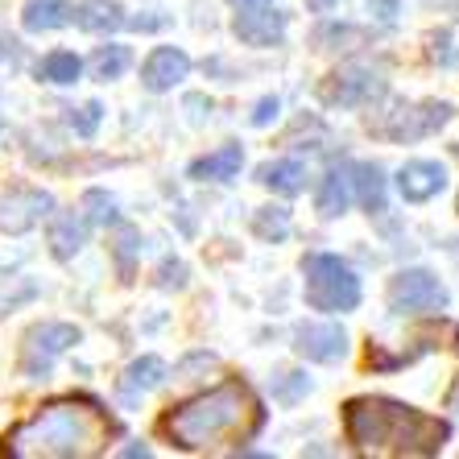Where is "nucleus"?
Wrapping results in <instances>:
<instances>
[{"instance_id":"f257e3e1","label":"nucleus","mask_w":459,"mask_h":459,"mask_svg":"<svg viewBox=\"0 0 459 459\" xmlns=\"http://www.w3.org/2000/svg\"><path fill=\"white\" fill-rule=\"evenodd\" d=\"M261 402L240 377H228L207 394L186 397L161 418V435L170 438V447L207 455V451H224L232 443H248L261 430Z\"/></svg>"},{"instance_id":"f03ea898","label":"nucleus","mask_w":459,"mask_h":459,"mask_svg":"<svg viewBox=\"0 0 459 459\" xmlns=\"http://www.w3.org/2000/svg\"><path fill=\"white\" fill-rule=\"evenodd\" d=\"M343 435L360 455L418 459L438 455L451 430L427 410H414L394 397H352L343 406Z\"/></svg>"},{"instance_id":"7ed1b4c3","label":"nucleus","mask_w":459,"mask_h":459,"mask_svg":"<svg viewBox=\"0 0 459 459\" xmlns=\"http://www.w3.org/2000/svg\"><path fill=\"white\" fill-rule=\"evenodd\" d=\"M112 438V422L100 406L79 402V397H63L50 402L38 414L4 435V455L17 459H91L108 451Z\"/></svg>"},{"instance_id":"20e7f679","label":"nucleus","mask_w":459,"mask_h":459,"mask_svg":"<svg viewBox=\"0 0 459 459\" xmlns=\"http://www.w3.org/2000/svg\"><path fill=\"white\" fill-rule=\"evenodd\" d=\"M302 273H307V302L315 310H356L360 307V278L348 261H340L335 253H310L302 261Z\"/></svg>"},{"instance_id":"39448f33","label":"nucleus","mask_w":459,"mask_h":459,"mask_svg":"<svg viewBox=\"0 0 459 459\" xmlns=\"http://www.w3.org/2000/svg\"><path fill=\"white\" fill-rule=\"evenodd\" d=\"M389 307L394 315H418V310H443L447 307V290L427 269H402L389 286Z\"/></svg>"},{"instance_id":"423d86ee","label":"nucleus","mask_w":459,"mask_h":459,"mask_svg":"<svg viewBox=\"0 0 459 459\" xmlns=\"http://www.w3.org/2000/svg\"><path fill=\"white\" fill-rule=\"evenodd\" d=\"M79 343V327L75 323H42L25 335V356H22V368L25 377H46L50 373L54 356H63L66 348Z\"/></svg>"},{"instance_id":"0eeeda50","label":"nucleus","mask_w":459,"mask_h":459,"mask_svg":"<svg viewBox=\"0 0 459 459\" xmlns=\"http://www.w3.org/2000/svg\"><path fill=\"white\" fill-rule=\"evenodd\" d=\"M294 352L315 364H335L348 356V335L340 323H302L294 332Z\"/></svg>"},{"instance_id":"6e6552de","label":"nucleus","mask_w":459,"mask_h":459,"mask_svg":"<svg viewBox=\"0 0 459 459\" xmlns=\"http://www.w3.org/2000/svg\"><path fill=\"white\" fill-rule=\"evenodd\" d=\"M46 215H54V195L50 191H9L0 199V232H30L33 224H42Z\"/></svg>"},{"instance_id":"1a4fd4ad","label":"nucleus","mask_w":459,"mask_h":459,"mask_svg":"<svg viewBox=\"0 0 459 459\" xmlns=\"http://www.w3.org/2000/svg\"><path fill=\"white\" fill-rule=\"evenodd\" d=\"M394 117V125H381V133L385 137H406V141H414V137H427V133H435V128H443L451 117H455V108L451 104H418V108H410V104H397V112H389Z\"/></svg>"},{"instance_id":"9d476101","label":"nucleus","mask_w":459,"mask_h":459,"mask_svg":"<svg viewBox=\"0 0 459 459\" xmlns=\"http://www.w3.org/2000/svg\"><path fill=\"white\" fill-rule=\"evenodd\" d=\"M397 191H402V199L406 204H430L435 195L447 191V166L443 161H406L402 166V174H397Z\"/></svg>"},{"instance_id":"9b49d317","label":"nucleus","mask_w":459,"mask_h":459,"mask_svg":"<svg viewBox=\"0 0 459 459\" xmlns=\"http://www.w3.org/2000/svg\"><path fill=\"white\" fill-rule=\"evenodd\" d=\"M232 33L245 46H273L286 33V13L269 9V4H245V9L236 13Z\"/></svg>"},{"instance_id":"f8f14e48","label":"nucleus","mask_w":459,"mask_h":459,"mask_svg":"<svg viewBox=\"0 0 459 459\" xmlns=\"http://www.w3.org/2000/svg\"><path fill=\"white\" fill-rule=\"evenodd\" d=\"M191 75V58L178 50V46H158V50L141 63V83L150 91H170L182 79Z\"/></svg>"},{"instance_id":"ddd939ff","label":"nucleus","mask_w":459,"mask_h":459,"mask_svg":"<svg viewBox=\"0 0 459 459\" xmlns=\"http://www.w3.org/2000/svg\"><path fill=\"white\" fill-rule=\"evenodd\" d=\"M240 166H245V150L240 145H224V150L191 161V178L195 182H232L240 174Z\"/></svg>"},{"instance_id":"4468645a","label":"nucleus","mask_w":459,"mask_h":459,"mask_svg":"<svg viewBox=\"0 0 459 459\" xmlns=\"http://www.w3.org/2000/svg\"><path fill=\"white\" fill-rule=\"evenodd\" d=\"M83 240H87V224L75 212H58L50 220V253L58 256V261H71V256L83 248Z\"/></svg>"},{"instance_id":"2eb2a0df","label":"nucleus","mask_w":459,"mask_h":459,"mask_svg":"<svg viewBox=\"0 0 459 459\" xmlns=\"http://www.w3.org/2000/svg\"><path fill=\"white\" fill-rule=\"evenodd\" d=\"M348 204H352V178H348V170L332 166L319 186V195H315V207H319L323 220H335V215L348 212Z\"/></svg>"},{"instance_id":"dca6fc26","label":"nucleus","mask_w":459,"mask_h":459,"mask_svg":"<svg viewBox=\"0 0 459 459\" xmlns=\"http://www.w3.org/2000/svg\"><path fill=\"white\" fill-rule=\"evenodd\" d=\"M71 22L79 30H91V33H104V30H120L125 17H120V4L117 0H83L71 9Z\"/></svg>"},{"instance_id":"f3484780","label":"nucleus","mask_w":459,"mask_h":459,"mask_svg":"<svg viewBox=\"0 0 459 459\" xmlns=\"http://www.w3.org/2000/svg\"><path fill=\"white\" fill-rule=\"evenodd\" d=\"M256 182H265L269 191H278V195H299L302 186H307V170H302V161L286 158V161H265L261 170H256Z\"/></svg>"},{"instance_id":"a211bd4d","label":"nucleus","mask_w":459,"mask_h":459,"mask_svg":"<svg viewBox=\"0 0 459 459\" xmlns=\"http://www.w3.org/2000/svg\"><path fill=\"white\" fill-rule=\"evenodd\" d=\"M377 83L368 79V71H360V66H352V71H340V75H332V83L323 87V96L332 100V104H360L364 96H373Z\"/></svg>"},{"instance_id":"6ab92c4d","label":"nucleus","mask_w":459,"mask_h":459,"mask_svg":"<svg viewBox=\"0 0 459 459\" xmlns=\"http://www.w3.org/2000/svg\"><path fill=\"white\" fill-rule=\"evenodd\" d=\"M71 22V4L63 0H30L22 13V25L30 33H46V30H58V25Z\"/></svg>"},{"instance_id":"aec40b11","label":"nucleus","mask_w":459,"mask_h":459,"mask_svg":"<svg viewBox=\"0 0 459 459\" xmlns=\"http://www.w3.org/2000/svg\"><path fill=\"white\" fill-rule=\"evenodd\" d=\"M161 381H166V360H158V356H141V360L128 364L125 394H145V389H158Z\"/></svg>"},{"instance_id":"412c9836","label":"nucleus","mask_w":459,"mask_h":459,"mask_svg":"<svg viewBox=\"0 0 459 459\" xmlns=\"http://www.w3.org/2000/svg\"><path fill=\"white\" fill-rule=\"evenodd\" d=\"M38 75H42L46 83L66 87V83H75V79L83 75V63H79V54H71V50H54V54H46L42 58Z\"/></svg>"},{"instance_id":"4be33fe9","label":"nucleus","mask_w":459,"mask_h":459,"mask_svg":"<svg viewBox=\"0 0 459 459\" xmlns=\"http://www.w3.org/2000/svg\"><path fill=\"white\" fill-rule=\"evenodd\" d=\"M253 232L261 236V240H286L290 236V212L286 207H261V212L253 215Z\"/></svg>"},{"instance_id":"5701e85b","label":"nucleus","mask_w":459,"mask_h":459,"mask_svg":"<svg viewBox=\"0 0 459 459\" xmlns=\"http://www.w3.org/2000/svg\"><path fill=\"white\" fill-rule=\"evenodd\" d=\"M356 186H360V204L368 212H385V178L381 166H356Z\"/></svg>"},{"instance_id":"b1692460","label":"nucleus","mask_w":459,"mask_h":459,"mask_svg":"<svg viewBox=\"0 0 459 459\" xmlns=\"http://www.w3.org/2000/svg\"><path fill=\"white\" fill-rule=\"evenodd\" d=\"M91 71H96V79H120L128 71V50L125 46H100L96 58H91Z\"/></svg>"},{"instance_id":"393cba45","label":"nucleus","mask_w":459,"mask_h":459,"mask_svg":"<svg viewBox=\"0 0 459 459\" xmlns=\"http://www.w3.org/2000/svg\"><path fill=\"white\" fill-rule=\"evenodd\" d=\"M83 212H87V224H112V220H117V204H112V195H104V191H87Z\"/></svg>"},{"instance_id":"a878e982","label":"nucleus","mask_w":459,"mask_h":459,"mask_svg":"<svg viewBox=\"0 0 459 459\" xmlns=\"http://www.w3.org/2000/svg\"><path fill=\"white\" fill-rule=\"evenodd\" d=\"M100 120H104V104H100V100H91L87 108H79V117H71V128H75L79 137H96Z\"/></svg>"},{"instance_id":"bb28decb","label":"nucleus","mask_w":459,"mask_h":459,"mask_svg":"<svg viewBox=\"0 0 459 459\" xmlns=\"http://www.w3.org/2000/svg\"><path fill=\"white\" fill-rule=\"evenodd\" d=\"M133 248H137V232H133V228H125V232H120V245H117L120 273H125V281L133 278Z\"/></svg>"},{"instance_id":"cd10ccee","label":"nucleus","mask_w":459,"mask_h":459,"mask_svg":"<svg viewBox=\"0 0 459 459\" xmlns=\"http://www.w3.org/2000/svg\"><path fill=\"white\" fill-rule=\"evenodd\" d=\"M158 286H161V290L186 286V265H182V261H166V265L158 269Z\"/></svg>"},{"instance_id":"c85d7f7f","label":"nucleus","mask_w":459,"mask_h":459,"mask_svg":"<svg viewBox=\"0 0 459 459\" xmlns=\"http://www.w3.org/2000/svg\"><path fill=\"white\" fill-rule=\"evenodd\" d=\"M278 96H265V100H261V104H256V112H253V125L256 128H265L269 125V120H278Z\"/></svg>"},{"instance_id":"c756f323","label":"nucleus","mask_w":459,"mask_h":459,"mask_svg":"<svg viewBox=\"0 0 459 459\" xmlns=\"http://www.w3.org/2000/svg\"><path fill=\"white\" fill-rule=\"evenodd\" d=\"M381 4V17L385 22H394V13H397V0H377Z\"/></svg>"},{"instance_id":"7c9ffc66","label":"nucleus","mask_w":459,"mask_h":459,"mask_svg":"<svg viewBox=\"0 0 459 459\" xmlns=\"http://www.w3.org/2000/svg\"><path fill=\"white\" fill-rule=\"evenodd\" d=\"M332 4H335V0H307V9H310V13H327Z\"/></svg>"},{"instance_id":"2f4dec72","label":"nucleus","mask_w":459,"mask_h":459,"mask_svg":"<svg viewBox=\"0 0 459 459\" xmlns=\"http://www.w3.org/2000/svg\"><path fill=\"white\" fill-rule=\"evenodd\" d=\"M236 9H245V4H273V0H232Z\"/></svg>"},{"instance_id":"473e14b6","label":"nucleus","mask_w":459,"mask_h":459,"mask_svg":"<svg viewBox=\"0 0 459 459\" xmlns=\"http://www.w3.org/2000/svg\"><path fill=\"white\" fill-rule=\"evenodd\" d=\"M9 46H13V42H9ZM9 46L0 42V63H4V58H13V50H9Z\"/></svg>"}]
</instances>
